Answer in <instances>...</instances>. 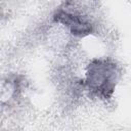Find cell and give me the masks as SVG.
Masks as SVG:
<instances>
[{"mask_svg":"<svg viewBox=\"0 0 131 131\" xmlns=\"http://www.w3.org/2000/svg\"><path fill=\"white\" fill-rule=\"evenodd\" d=\"M120 69L111 58H94L87 66L84 84L95 96L110 99L120 79Z\"/></svg>","mask_w":131,"mask_h":131,"instance_id":"cell-1","label":"cell"},{"mask_svg":"<svg viewBox=\"0 0 131 131\" xmlns=\"http://www.w3.org/2000/svg\"><path fill=\"white\" fill-rule=\"evenodd\" d=\"M53 19L56 23L66 26L72 35L76 37H85L92 33L93 25L84 15L76 12L69 11L68 9L59 8L55 11Z\"/></svg>","mask_w":131,"mask_h":131,"instance_id":"cell-2","label":"cell"}]
</instances>
